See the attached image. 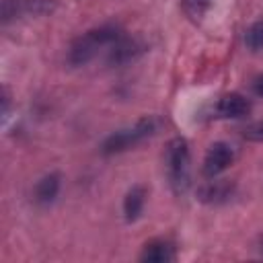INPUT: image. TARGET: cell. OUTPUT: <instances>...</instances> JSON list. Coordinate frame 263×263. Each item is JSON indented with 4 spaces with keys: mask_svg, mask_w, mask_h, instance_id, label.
<instances>
[{
    "mask_svg": "<svg viewBox=\"0 0 263 263\" xmlns=\"http://www.w3.org/2000/svg\"><path fill=\"white\" fill-rule=\"evenodd\" d=\"M166 179L175 195H183L191 185V152L185 138L177 136L166 142L164 148Z\"/></svg>",
    "mask_w": 263,
    "mask_h": 263,
    "instance_id": "1",
    "label": "cell"
},
{
    "mask_svg": "<svg viewBox=\"0 0 263 263\" xmlns=\"http://www.w3.org/2000/svg\"><path fill=\"white\" fill-rule=\"evenodd\" d=\"M121 29L115 25H101L95 27L90 31H86L84 35L76 37L68 49V62L72 66H84L88 64L103 47H111L119 37H121Z\"/></svg>",
    "mask_w": 263,
    "mask_h": 263,
    "instance_id": "2",
    "label": "cell"
},
{
    "mask_svg": "<svg viewBox=\"0 0 263 263\" xmlns=\"http://www.w3.org/2000/svg\"><path fill=\"white\" fill-rule=\"evenodd\" d=\"M160 127V119L154 117V115H148V117H142L138 119L134 125H127V127H121L113 134H109L103 144H101V152L105 156H111V154H121L138 144H142L144 140H148L150 136H154Z\"/></svg>",
    "mask_w": 263,
    "mask_h": 263,
    "instance_id": "3",
    "label": "cell"
},
{
    "mask_svg": "<svg viewBox=\"0 0 263 263\" xmlns=\"http://www.w3.org/2000/svg\"><path fill=\"white\" fill-rule=\"evenodd\" d=\"M55 8V0H2V23L18 16H39Z\"/></svg>",
    "mask_w": 263,
    "mask_h": 263,
    "instance_id": "4",
    "label": "cell"
},
{
    "mask_svg": "<svg viewBox=\"0 0 263 263\" xmlns=\"http://www.w3.org/2000/svg\"><path fill=\"white\" fill-rule=\"evenodd\" d=\"M251 111V103L240 92L222 95L210 109V117L214 119H240Z\"/></svg>",
    "mask_w": 263,
    "mask_h": 263,
    "instance_id": "5",
    "label": "cell"
},
{
    "mask_svg": "<svg viewBox=\"0 0 263 263\" xmlns=\"http://www.w3.org/2000/svg\"><path fill=\"white\" fill-rule=\"evenodd\" d=\"M234 156H236V152L230 144H226V142L212 144L210 150L205 152V158H203V166H201L203 175L210 179L218 177L220 173H224L234 162Z\"/></svg>",
    "mask_w": 263,
    "mask_h": 263,
    "instance_id": "6",
    "label": "cell"
},
{
    "mask_svg": "<svg viewBox=\"0 0 263 263\" xmlns=\"http://www.w3.org/2000/svg\"><path fill=\"white\" fill-rule=\"evenodd\" d=\"M236 193V183L230 181V179H214V181H208L203 183L199 189H197V199L201 203H208V205H220V203H226L234 197Z\"/></svg>",
    "mask_w": 263,
    "mask_h": 263,
    "instance_id": "7",
    "label": "cell"
},
{
    "mask_svg": "<svg viewBox=\"0 0 263 263\" xmlns=\"http://www.w3.org/2000/svg\"><path fill=\"white\" fill-rule=\"evenodd\" d=\"M146 49V45L140 41V39H134V37H125L121 35L111 47H109V53H107V62L111 66H123V64H129L134 62L138 55H142Z\"/></svg>",
    "mask_w": 263,
    "mask_h": 263,
    "instance_id": "8",
    "label": "cell"
},
{
    "mask_svg": "<svg viewBox=\"0 0 263 263\" xmlns=\"http://www.w3.org/2000/svg\"><path fill=\"white\" fill-rule=\"evenodd\" d=\"M175 259H177L175 245L164 238H154V240L146 242L140 253V261H144V263H171Z\"/></svg>",
    "mask_w": 263,
    "mask_h": 263,
    "instance_id": "9",
    "label": "cell"
},
{
    "mask_svg": "<svg viewBox=\"0 0 263 263\" xmlns=\"http://www.w3.org/2000/svg\"><path fill=\"white\" fill-rule=\"evenodd\" d=\"M60 187H62V179L58 173H49L45 177H41L33 189V199L35 203L39 205H49L55 201L58 193H60Z\"/></svg>",
    "mask_w": 263,
    "mask_h": 263,
    "instance_id": "10",
    "label": "cell"
},
{
    "mask_svg": "<svg viewBox=\"0 0 263 263\" xmlns=\"http://www.w3.org/2000/svg\"><path fill=\"white\" fill-rule=\"evenodd\" d=\"M144 203H146V189L142 185H134L123 197V218L127 222H136L144 210Z\"/></svg>",
    "mask_w": 263,
    "mask_h": 263,
    "instance_id": "11",
    "label": "cell"
},
{
    "mask_svg": "<svg viewBox=\"0 0 263 263\" xmlns=\"http://www.w3.org/2000/svg\"><path fill=\"white\" fill-rule=\"evenodd\" d=\"M181 4H183V12L193 23H201L203 16L208 14V10L212 8L214 0H181Z\"/></svg>",
    "mask_w": 263,
    "mask_h": 263,
    "instance_id": "12",
    "label": "cell"
},
{
    "mask_svg": "<svg viewBox=\"0 0 263 263\" xmlns=\"http://www.w3.org/2000/svg\"><path fill=\"white\" fill-rule=\"evenodd\" d=\"M245 43L249 49L253 51H261L263 49V21H257L253 23L247 33H245Z\"/></svg>",
    "mask_w": 263,
    "mask_h": 263,
    "instance_id": "13",
    "label": "cell"
},
{
    "mask_svg": "<svg viewBox=\"0 0 263 263\" xmlns=\"http://www.w3.org/2000/svg\"><path fill=\"white\" fill-rule=\"evenodd\" d=\"M242 138L249 142H263V119L253 121L247 127H242Z\"/></svg>",
    "mask_w": 263,
    "mask_h": 263,
    "instance_id": "14",
    "label": "cell"
},
{
    "mask_svg": "<svg viewBox=\"0 0 263 263\" xmlns=\"http://www.w3.org/2000/svg\"><path fill=\"white\" fill-rule=\"evenodd\" d=\"M253 90H255L259 97H263V74L253 82Z\"/></svg>",
    "mask_w": 263,
    "mask_h": 263,
    "instance_id": "15",
    "label": "cell"
}]
</instances>
